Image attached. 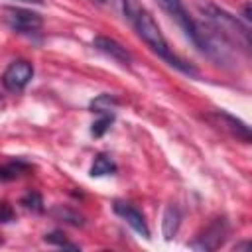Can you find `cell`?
<instances>
[{
    "instance_id": "cell-21",
    "label": "cell",
    "mask_w": 252,
    "mask_h": 252,
    "mask_svg": "<svg viewBox=\"0 0 252 252\" xmlns=\"http://www.w3.org/2000/svg\"><path fill=\"white\" fill-rule=\"evenodd\" d=\"M2 242H4V240H2V236H0V244H2Z\"/></svg>"
},
{
    "instance_id": "cell-3",
    "label": "cell",
    "mask_w": 252,
    "mask_h": 252,
    "mask_svg": "<svg viewBox=\"0 0 252 252\" xmlns=\"http://www.w3.org/2000/svg\"><path fill=\"white\" fill-rule=\"evenodd\" d=\"M158 4L161 6V10L183 30V33L191 39V43L203 51L207 55V37H205V32H203V26L199 22H195L189 12L185 10L183 2L181 0H158Z\"/></svg>"
},
{
    "instance_id": "cell-6",
    "label": "cell",
    "mask_w": 252,
    "mask_h": 252,
    "mask_svg": "<svg viewBox=\"0 0 252 252\" xmlns=\"http://www.w3.org/2000/svg\"><path fill=\"white\" fill-rule=\"evenodd\" d=\"M32 77H33V67H32V63H28V61H24V59H18V61H12V63L6 67L4 75H2V85H4L8 91L16 93V91L26 89V85L32 81Z\"/></svg>"
},
{
    "instance_id": "cell-8",
    "label": "cell",
    "mask_w": 252,
    "mask_h": 252,
    "mask_svg": "<svg viewBox=\"0 0 252 252\" xmlns=\"http://www.w3.org/2000/svg\"><path fill=\"white\" fill-rule=\"evenodd\" d=\"M93 45H94L100 53L108 55L110 59L118 61V63H120V65H124V67H128V65L132 63V53H130L122 43H118V41H116V39H112V37L96 35V37L93 39Z\"/></svg>"
},
{
    "instance_id": "cell-10",
    "label": "cell",
    "mask_w": 252,
    "mask_h": 252,
    "mask_svg": "<svg viewBox=\"0 0 252 252\" xmlns=\"http://www.w3.org/2000/svg\"><path fill=\"white\" fill-rule=\"evenodd\" d=\"M179 224H181V213L177 207L169 205L163 213V220H161V232H163V238L165 240H171L177 230H179Z\"/></svg>"
},
{
    "instance_id": "cell-2",
    "label": "cell",
    "mask_w": 252,
    "mask_h": 252,
    "mask_svg": "<svg viewBox=\"0 0 252 252\" xmlns=\"http://www.w3.org/2000/svg\"><path fill=\"white\" fill-rule=\"evenodd\" d=\"M199 10L205 16V20L209 22V28L213 30V33L219 35L224 43L240 47L242 51L250 49V32L236 16L228 14L226 10H222L220 6L211 4V2L199 4Z\"/></svg>"
},
{
    "instance_id": "cell-17",
    "label": "cell",
    "mask_w": 252,
    "mask_h": 252,
    "mask_svg": "<svg viewBox=\"0 0 252 252\" xmlns=\"http://www.w3.org/2000/svg\"><path fill=\"white\" fill-rule=\"evenodd\" d=\"M14 219V211L8 203H0V222H10Z\"/></svg>"
},
{
    "instance_id": "cell-4",
    "label": "cell",
    "mask_w": 252,
    "mask_h": 252,
    "mask_svg": "<svg viewBox=\"0 0 252 252\" xmlns=\"http://www.w3.org/2000/svg\"><path fill=\"white\" fill-rule=\"evenodd\" d=\"M4 20L18 33H35L43 26V20L37 12H32L26 8H16V6H10L4 10Z\"/></svg>"
},
{
    "instance_id": "cell-11",
    "label": "cell",
    "mask_w": 252,
    "mask_h": 252,
    "mask_svg": "<svg viewBox=\"0 0 252 252\" xmlns=\"http://www.w3.org/2000/svg\"><path fill=\"white\" fill-rule=\"evenodd\" d=\"M116 171V163L110 156L106 154H98L91 165V175L93 177H102V175H112Z\"/></svg>"
},
{
    "instance_id": "cell-18",
    "label": "cell",
    "mask_w": 252,
    "mask_h": 252,
    "mask_svg": "<svg viewBox=\"0 0 252 252\" xmlns=\"http://www.w3.org/2000/svg\"><path fill=\"white\" fill-rule=\"evenodd\" d=\"M248 246H250V242H242V244H236V246H234V250H246Z\"/></svg>"
},
{
    "instance_id": "cell-15",
    "label": "cell",
    "mask_w": 252,
    "mask_h": 252,
    "mask_svg": "<svg viewBox=\"0 0 252 252\" xmlns=\"http://www.w3.org/2000/svg\"><path fill=\"white\" fill-rule=\"evenodd\" d=\"M112 120H114V114H112V112H104V114L93 124V128H91L93 136H102V134L108 130V126L112 124Z\"/></svg>"
},
{
    "instance_id": "cell-20",
    "label": "cell",
    "mask_w": 252,
    "mask_h": 252,
    "mask_svg": "<svg viewBox=\"0 0 252 252\" xmlns=\"http://www.w3.org/2000/svg\"><path fill=\"white\" fill-rule=\"evenodd\" d=\"M18 2H28V4H39L41 0H18Z\"/></svg>"
},
{
    "instance_id": "cell-5",
    "label": "cell",
    "mask_w": 252,
    "mask_h": 252,
    "mask_svg": "<svg viewBox=\"0 0 252 252\" xmlns=\"http://www.w3.org/2000/svg\"><path fill=\"white\" fill-rule=\"evenodd\" d=\"M228 234V224L224 219H215L189 246L201 252H209V250H217L219 246H222L224 238Z\"/></svg>"
},
{
    "instance_id": "cell-16",
    "label": "cell",
    "mask_w": 252,
    "mask_h": 252,
    "mask_svg": "<svg viewBox=\"0 0 252 252\" xmlns=\"http://www.w3.org/2000/svg\"><path fill=\"white\" fill-rule=\"evenodd\" d=\"M116 104V98H112L110 94H100L96 100H93V112H98V114H104L110 110V106Z\"/></svg>"
},
{
    "instance_id": "cell-9",
    "label": "cell",
    "mask_w": 252,
    "mask_h": 252,
    "mask_svg": "<svg viewBox=\"0 0 252 252\" xmlns=\"http://www.w3.org/2000/svg\"><path fill=\"white\" fill-rule=\"evenodd\" d=\"M213 118L217 120V124L222 128V130H226L230 136H234L236 140H242L244 144H248L250 142V128L246 126V122H242L240 118H236V116H232V114H228V112H222V110H217L215 114H213Z\"/></svg>"
},
{
    "instance_id": "cell-12",
    "label": "cell",
    "mask_w": 252,
    "mask_h": 252,
    "mask_svg": "<svg viewBox=\"0 0 252 252\" xmlns=\"http://www.w3.org/2000/svg\"><path fill=\"white\" fill-rule=\"evenodd\" d=\"M43 240H45L47 244H53V246H59V248H69V250H79V244H75V242H71V240H67V238H65V234H63V232H59V230H53V232H47V234L43 236Z\"/></svg>"
},
{
    "instance_id": "cell-13",
    "label": "cell",
    "mask_w": 252,
    "mask_h": 252,
    "mask_svg": "<svg viewBox=\"0 0 252 252\" xmlns=\"http://www.w3.org/2000/svg\"><path fill=\"white\" fill-rule=\"evenodd\" d=\"M26 169H28V163H22V161L4 163V165H0V179H16Z\"/></svg>"
},
{
    "instance_id": "cell-22",
    "label": "cell",
    "mask_w": 252,
    "mask_h": 252,
    "mask_svg": "<svg viewBox=\"0 0 252 252\" xmlns=\"http://www.w3.org/2000/svg\"><path fill=\"white\" fill-rule=\"evenodd\" d=\"M0 104H2V96H0Z\"/></svg>"
},
{
    "instance_id": "cell-7",
    "label": "cell",
    "mask_w": 252,
    "mask_h": 252,
    "mask_svg": "<svg viewBox=\"0 0 252 252\" xmlns=\"http://www.w3.org/2000/svg\"><path fill=\"white\" fill-rule=\"evenodd\" d=\"M112 209H114V213H116L118 217H122L138 234H142L144 238H150L148 222H146L144 215H142L134 205H130V203H126V201H114Z\"/></svg>"
},
{
    "instance_id": "cell-14",
    "label": "cell",
    "mask_w": 252,
    "mask_h": 252,
    "mask_svg": "<svg viewBox=\"0 0 252 252\" xmlns=\"http://www.w3.org/2000/svg\"><path fill=\"white\" fill-rule=\"evenodd\" d=\"M22 205L33 213H41L43 211V201H41V195L35 193V191H30L22 197Z\"/></svg>"
},
{
    "instance_id": "cell-19",
    "label": "cell",
    "mask_w": 252,
    "mask_h": 252,
    "mask_svg": "<svg viewBox=\"0 0 252 252\" xmlns=\"http://www.w3.org/2000/svg\"><path fill=\"white\" fill-rule=\"evenodd\" d=\"M98 4H114V2H120V0H94Z\"/></svg>"
},
{
    "instance_id": "cell-1",
    "label": "cell",
    "mask_w": 252,
    "mask_h": 252,
    "mask_svg": "<svg viewBox=\"0 0 252 252\" xmlns=\"http://www.w3.org/2000/svg\"><path fill=\"white\" fill-rule=\"evenodd\" d=\"M120 6H122V10H124V16L128 18V22L134 26L136 33L142 37V41H144L156 55H159L165 63H169L171 67L179 69L181 73H187V75H191V77H197V75H199L197 69H195L191 63L183 61L181 57H177V55L169 49L167 39H165V35L161 33L159 26L156 24L154 16H152L138 0H120Z\"/></svg>"
}]
</instances>
